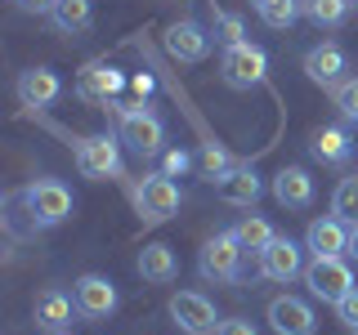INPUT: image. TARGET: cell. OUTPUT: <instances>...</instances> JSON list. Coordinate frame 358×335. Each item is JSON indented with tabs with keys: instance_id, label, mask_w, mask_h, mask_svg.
<instances>
[{
	"instance_id": "obj_26",
	"label": "cell",
	"mask_w": 358,
	"mask_h": 335,
	"mask_svg": "<svg viewBox=\"0 0 358 335\" xmlns=\"http://www.w3.org/2000/svg\"><path fill=\"white\" fill-rule=\"evenodd\" d=\"M255 5V14L264 18V27H291V22H296L300 14H305V5H300V0H251Z\"/></svg>"
},
{
	"instance_id": "obj_24",
	"label": "cell",
	"mask_w": 358,
	"mask_h": 335,
	"mask_svg": "<svg viewBox=\"0 0 358 335\" xmlns=\"http://www.w3.org/2000/svg\"><path fill=\"white\" fill-rule=\"evenodd\" d=\"M233 165H238V161H233V156L224 152L220 143H201V148H197V174L206 179V184H220V179L229 174Z\"/></svg>"
},
{
	"instance_id": "obj_36",
	"label": "cell",
	"mask_w": 358,
	"mask_h": 335,
	"mask_svg": "<svg viewBox=\"0 0 358 335\" xmlns=\"http://www.w3.org/2000/svg\"><path fill=\"white\" fill-rule=\"evenodd\" d=\"M54 335H72V331H54Z\"/></svg>"
},
{
	"instance_id": "obj_13",
	"label": "cell",
	"mask_w": 358,
	"mask_h": 335,
	"mask_svg": "<svg viewBox=\"0 0 358 335\" xmlns=\"http://www.w3.org/2000/svg\"><path fill=\"white\" fill-rule=\"evenodd\" d=\"M166 50H171V59H179V63H201L210 54V36L197 18H179V22L166 27Z\"/></svg>"
},
{
	"instance_id": "obj_14",
	"label": "cell",
	"mask_w": 358,
	"mask_h": 335,
	"mask_svg": "<svg viewBox=\"0 0 358 335\" xmlns=\"http://www.w3.org/2000/svg\"><path fill=\"white\" fill-rule=\"evenodd\" d=\"M31 318H36V327L45 335H54V331H67V327H72V318H81V308H76L72 295H63L59 286H50V290H41V295H36Z\"/></svg>"
},
{
	"instance_id": "obj_7",
	"label": "cell",
	"mask_w": 358,
	"mask_h": 335,
	"mask_svg": "<svg viewBox=\"0 0 358 335\" xmlns=\"http://www.w3.org/2000/svg\"><path fill=\"white\" fill-rule=\"evenodd\" d=\"M166 308H171V322L184 335H220V313L201 290H175Z\"/></svg>"
},
{
	"instance_id": "obj_23",
	"label": "cell",
	"mask_w": 358,
	"mask_h": 335,
	"mask_svg": "<svg viewBox=\"0 0 358 335\" xmlns=\"http://www.w3.org/2000/svg\"><path fill=\"white\" fill-rule=\"evenodd\" d=\"M233 232H238V241L246 246V255H255V260H260V255L268 251V241L278 237L273 223H268L264 215H246V219H238V228H233Z\"/></svg>"
},
{
	"instance_id": "obj_33",
	"label": "cell",
	"mask_w": 358,
	"mask_h": 335,
	"mask_svg": "<svg viewBox=\"0 0 358 335\" xmlns=\"http://www.w3.org/2000/svg\"><path fill=\"white\" fill-rule=\"evenodd\" d=\"M14 5L22 9V14H50V9H54V0H14Z\"/></svg>"
},
{
	"instance_id": "obj_4",
	"label": "cell",
	"mask_w": 358,
	"mask_h": 335,
	"mask_svg": "<svg viewBox=\"0 0 358 335\" xmlns=\"http://www.w3.org/2000/svg\"><path fill=\"white\" fill-rule=\"evenodd\" d=\"M268 76V54L251 40H238V45H224L220 54V81L229 89H255L264 85Z\"/></svg>"
},
{
	"instance_id": "obj_28",
	"label": "cell",
	"mask_w": 358,
	"mask_h": 335,
	"mask_svg": "<svg viewBox=\"0 0 358 335\" xmlns=\"http://www.w3.org/2000/svg\"><path fill=\"white\" fill-rule=\"evenodd\" d=\"M331 98H336V107H341L345 121H358V76H345V81L331 89Z\"/></svg>"
},
{
	"instance_id": "obj_17",
	"label": "cell",
	"mask_w": 358,
	"mask_h": 335,
	"mask_svg": "<svg viewBox=\"0 0 358 335\" xmlns=\"http://www.w3.org/2000/svg\"><path fill=\"white\" fill-rule=\"evenodd\" d=\"M121 85H126V76L117 72V67L108 63H90L81 72V81H76V94L85 98V103H117Z\"/></svg>"
},
{
	"instance_id": "obj_30",
	"label": "cell",
	"mask_w": 358,
	"mask_h": 335,
	"mask_svg": "<svg viewBox=\"0 0 358 335\" xmlns=\"http://www.w3.org/2000/svg\"><path fill=\"white\" fill-rule=\"evenodd\" d=\"M215 31H220V40H224V45H238V40H246L242 18H238V14H224V9H215Z\"/></svg>"
},
{
	"instance_id": "obj_5",
	"label": "cell",
	"mask_w": 358,
	"mask_h": 335,
	"mask_svg": "<svg viewBox=\"0 0 358 335\" xmlns=\"http://www.w3.org/2000/svg\"><path fill=\"white\" fill-rule=\"evenodd\" d=\"M242 260H246V246L238 241V232H215V237H206L197 255V273L206 277V282H238L242 277Z\"/></svg>"
},
{
	"instance_id": "obj_32",
	"label": "cell",
	"mask_w": 358,
	"mask_h": 335,
	"mask_svg": "<svg viewBox=\"0 0 358 335\" xmlns=\"http://www.w3.org/2000/svg\"><path fill=\"white\" fill-rule=\"evenodd\" d=\"M220 335H260V331H255V322H246V318H229V322H220Z\"/></svg>"
},
{
	"instance_id": "obj_20",
	"label": "cell",
	"mask_w": 358,
	"mask_h": 335,
	"mask_svg": "<svg viewBox=\"0 0 358 335\" xmlns=\"http://www.w3.org/2000/svg\"><path fill=\"white\" fill-rule=\"evenodd\" d=\"M134 268H139V277L152 282V286H171L179 277V260H175V251L166 241H148L139 251V260H134Z\"/></svg>"
},
{
	"instance_id": "obj_35",
	"label": "cell",
	"mask_w": 358,
	"mask_h": 335,
	"mask_svg": "<svg viewBox=\"0 0 358 335\" xmlns=\"http://www.w3.org/2000/svg\"><path fill=\"white\" fill-rule=\"evenodd\" d=\"M134 89H139V94H152V76H134Z\"/></svg>"
},
{
	"instance_id": "obj_29",
	"label": "cell",
	"mask_w": 358,
	"mask_h": 335,
	"mask_svg": "<svg viewBox=\"0 0 358 335\" xmlns=\"http://www.w3.org/2000/svg\"><path fill=\"white\" fill-rule=\"evenodd\" d=\"M193 165H197V156H193V152H184V148H166V152H162V174H171V179L188 174Z\"/></svg>"
},
{
	"instance_id": "obj_12",
	"label": "cell",
	"mask_w": 358,
	"mask_h": 335,
	"mask_svg": "<svg viewBox=\"0 0 358 335\" xmlns=\"http://www.w3.org/2000/svg\"><path fill=\"white\" fill-rule=\"evenodd\" d=\"M260 273L268 277V282L291 286L296 277H305V251H300L291 237H273V241H268V251L260 255Z\"/></svg>"
},
{
	"instance_id": "obj_37",
	"label": "cell",
	"mask_w": 358,
	"mask_h": 335,
	"mask_svg": "<svg viewBox=\"0 0 358 335\" xmlns=\"http://www.w3.org/2000/svg\"><path fill=\"white\" fill-rule=\"evenodd\" d=\"M354 335H358V331H354Z\"/></svg>"
},
{
	"instance_id": "obj_1",
	"label": "cell",
	"mask_w": 358,
	"mask_h": 335,
	"mask_svg": "<svg viewBox=\"0 0 358 335\" xmlns=\"http://www.w3.org/2000/svg\"><path fill=\"white\" fill-rule=\"evenodd\" d=\"M22 206H27L31 228H59V223L72 219V188L63 179H31L22 188Z\"/></svg>"
},
{
	"instance_id": "obj_19",
	"label": "cell",
	"mask_w": 358,
	"mask_h": 335,
	"mask_svg": "<svg viewBox=\"0 0 358 335\" xmlns=\"http://www.w3.org/2000/svg\"><path fill=\"white\" fill-rule=\"evenodd\" d=\"M309 152H313V161H322V165H345L354 156V139H350L345 126H318L309 134Z\"/></svg>"
},
{
	"instance_id": "obj_8",
	"label": "cell",
	"mask_w": 358,
	"mask_h": 335,
	"mask_svg": "<svg viewBox=\"0 0 358 335\" xmlns=\"http://www.w3.org/2000/svg\"><path fill=\"white\" fill-rule=\"evenodd\" d=\"M134 210H139L143 223H166L179 210V184L171 174H148L139 188H134Z\"/></svg>"
},
{
	"instance_id": "obj_31",
	"label": "cell",
	"mask_w": 358,
	"mask_h": 335,
	"mask_svg": "<svg viewBox=\"0 0 358 335\" xmlns=\"http://www.w3.org/2000/svg\"><path fill=\"white\" fill-rule=\"evenodd\" d=\"M336 318L345 322V331H358V286L341 299V304H336Z\"/></svg>"
},
{
	"instance_id": "obj_27",
	"label": "cell",
	"mask_w": 358,
	"mask_h": 335,
	"mask_svg": "<svg viewBox=\"0 0 358 335\" xmlns=\"http://www.w3.org/2000/svg\"><path fill=\"white\" fill-rule=\"evenodd\" d=\"M331 215H341L345 223H358V174H345L331 193Z\"/></svg>"
},
{
	"instance_id": "obj_34",
	"label": "cell",
	"mask_w": 358,
	"mask_h": 335,
	"mask_svg": "<svg viewBox=\"0 0 358 335\" xmlns=\"http://www.w3.org/2000/svg\"><path fill=\"white\" fill-rule=\"evenodd\" d=\"M345 255L358 264V223H350V251H345Z\"/></svg>"
},
{
	"instance_id": "obj_3",
	"label": "cell",
	"mask_w": 358,
	"mask_h": 335,
	"mask_svg": "<svg viewBox=\"0 0 358 335\" xmlns=\"http://www.w3.org/2000/svg\"><path fill=\"white\" fill-rule=\"evenodd\" d=\"M305 286L313 299L322 304H341L345 295L354 290V268H350V255H322V260H309L305 264Z\"/></svg>"
},
{
	"instance_id": "obj_10",
	"label": "cell",
	"mask_w": 358,
	"mask_h": 335,
	"mask_svg": "<svg viewBox=\"0 0 358 335\" xmlns=\"http://www.w3.org/2000/svg\"><path fill=\"white\" fill-rule=\"evenodd\" d=\"M345 72H350V54H345L336 40H318L305 54V76L313 85H322V89H336L345 81Z\"/></svg>"
},
{
	"instance_id": "obj_2",
	"label": "cell",
	"mask_w": 358,
	"mask_h": 335,
	"mask_svg": "<svg viewBox=\"0 0 358 335\" xmlns=\"http://www.w3.org/2000/svg\"><path fill=\"white\" fill-rule=\"evenodd\" d=\"M117 139L126 143L134 156H157L166 148V126L148 103H130L117 112Z\"/></svg>"
},
{
	"instance_id": "obj_6",
	"label": "cell",
	"mask_w": 358,
	"mask_h": 335,
	"mask_svg": "<svg viewBox=\"0 0 358 335\" xmlns=\"http://www.w3.org/2000/svg\"><path fill=\"white\" fill-rule=\"evenodd\" d=\"M72 156H76V170L85 179H94V184L121 174V139L117 134H85L72 148Z\"/></svg>"
},
{
	"instance_id": "obj_15",
	"label": "cell",
	"mask_w": 358,
	"mask_h": 335,
	"mask_svg": "<svg viewBox=\"0 0 358 335\" xmlns=\"http://www.w3.org/2000/svg\"><path fill=\"white\" fill-rule=\"evenodd\" d=\"M305 251L313 255V260H322V255H345L350 251V223H345L341 215L313 219L305 228Z\"/></svg>"
},
{
	"instance_id": "obj_9",
	"label": "cell",
	"mask_w": 358,
	"mask_h": 335,
	"mask_svg": "<svg viewBox=\"0 0 358 335\" xmlns=\"http://www.w3.org/2000/svg\"><path fill=\"white\" fill-rule=\"evenodd\" d=\"M72 299H76V308H81L85 322H103V318H112V313H117V304H121L117 286H112L103 273H81V277L72 282Z\"/></svg>"
},
{
	"instance_id": "obj_21",
	"label": "cell",
	"mask_w": 358,
	"mask_h": 335,
	"mask_svg": "<svg viewBox=\"0 0 358 335\" xmlns=\"http://www.w3.org/2000/svg\"><path fill=\"white\" fill-rule=\"evenodd\" d=\"M215 193L229 201V206H255V201H260V193H264V184H260V174H255L251 165L238 161V165H233V170L215 184Z\"/></svg>"
},
{
	"instance_id": "obj_18",
	"label": "cell",
	"mask_w": 358,
	"mask_h": 335,
	"mask_svg": "<svg viewBox=\"0 0 358 335\" xmlns=\"http://www.w3.org/2000/svg\"><path fill=\"white\" fill-rule=\"evenodd\" d=\"M59 94H63V81H59V72H50V67H27V72L18 76L22 107H50V103H59Z\"/></svg>"
},
{
	"instance_id": "obj_16",
	"label": "cell",
	"mask_w": 358,
	"mask_h": 335,
	"mask_svg": "<svg viewBox=\"0 0 358 335\" xmlns=\"http://www.w3.org/2000/svg\"><path fill=\"white\" fill-rule=\"evenodd\" d=\"M273 201L287 210H309L313 206V179L305 165H282L273 174Z\"/></svg>"
},
{
	"instance_id": "obj_11",
	"label": "cell",
	"mask_w": 358,
	"mask_h": 335,
	"mask_svg": "<svg viewBox=\"0 0 358 335\" xmlns=\"http://www.w3.org/2000/svg\"><path fill=\"white\" fill-rule=\"evenodd\" d=\"M264 318H268V327H273V335H313V331H318V318H313V308L300 295L268 299Z\"/></svg>"
},
{
	"instance_id": "obj_25",
	"label": "cell",
	"mask_w": 358,
	"mask_h": 335,
	"mask_svg": "<svg viewBox=\"0 0 358 335\" xmlns=\"http://www.w3.org/2000/svg\"><path fill=\"white\" fill-rule=\"evenodd\" d=\"M300 5H305V18L313 27H341V22L350 18L354 0H300Z\"/></svg>"
},
{
	"instance_id": "obj_22",
	"label": "cell",
	"mask_w": 358,
	"mask_h": 335,
	"mask_svg": "<svg viewBox=\"0 0 358 335\" xmlns=\"http://www.w3.org/2000/svg\"><path fill=\"white\" fill-rule=\"evenodd\" d=\"M50 22L63 31V36H81L90 22H94V0H54Z\"/></svg>"
}]
</instances>
